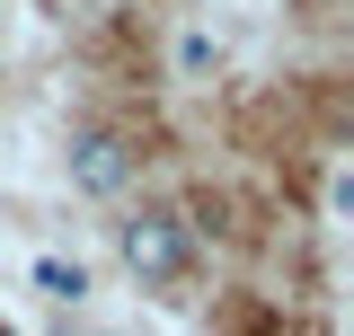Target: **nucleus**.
<instances>
[{"instance_id":"3","label":"nucleus","mask_w":354,"mask_h":336,"mask_svg":"<svg viewBox=\"0 0 354 336\" xmlns=\"http://www.w3.org/2000/svg\"><path fill=\"white\" fill-rule=\"evenodd\" d=\"M36 283H44L53 301H80V292H88V274H80V265H62V256H44V265H36Z\"/></svg>"},{"instance_id":"1","label":"nucleus","mask_w":354,"mask_h":336,"mask_svg":"<svg viewBox=\"0 0 354 336\" xmlns=\"http://www.w3.org/2000/svg\"><path fill=\"white\" fill-rule=\"evenodd\" d=\"M124 265L142 274V283H177V274H186V230H177V212L124 221Z\"/></svg>"},{"instance_id":"5","label":"nucleus","mask_w":354,"mask_h":336,"mask_svg":"<svg viewBox=\"0 0 354 336\" xmlns=\"http://www.w3.org/2000/svg\"><path fill=\"white\" fill-rule=\"evenodd\" d=\"M0 336H18V328H0Z\"/></svg>"},{"instance_id":"2","label":"nucleus","mask_w":354,"mask_h":336,"mask_svg":"<svg viewBox=\"0 0 354 336\" xmlns=\"http://www.w3.org/2000/svg\"><path fill=\"white\" fill-rule=\"evenodd\" d=\"M124 177H133V151H124V133H106V124L71 133V186H80V195H115Z\"/></svg>"},{"instance_id":"4","label":"nucleus","mask_w":354,"mask_h":336,"mask_svg":"<svg viewBox=\"0 0 354 336\" xmlns=\"http://www.w3.org/2000/svg\"><path fill=\"white\" fill-rule=\"evenodd\" d=\"M319 9H346V0H319Z\"/></svg>"}]
</instances>
